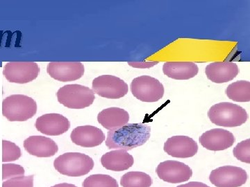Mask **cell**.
I'll use <instances>...</instances> for the list:
<instances>
[{
  "label": "cell",
  "instance_id": "cell-2",
  "mask_svg": "<svg viewBox=\"0 0 250 187\" xmlns=\"http://www.w3.org/2000/svg\"><path fill=\"white\" fill-rule=\"evenodd\" d=\"M208 118L213 124L223 127H238L248 119L244 108L229 102L217 103L208 112Z\"/></svg>",
  "mask_w": 250,
  "mask_h": 187
},
{
  "label": "cell",
  "instance_id": "cell-14",
  "mask_svg": "<svg viewBox=\"0 0 250 187\" xmlns=\"http://www.w3.org/2000/svg\"><path fill=\"white\" fill-rule=\"evenodd\" d=\"M235 140V137L231 132L222 129L210 130L200 137L202 147L213 151L226 150L232 147Z\"/></svg>",
  "mask_w": 250,
  "mask_h": 187
},
{
  "label": "cell",
  "instance_id": "cell-19",
  "mask_svg": "<svg viewBox=\"0 0 250 187\" xmlns=\"http://www.w3.org/2000/svg\"><path fill=\"white\" fill-rule=\"evenodd\" d=\"M99 124L108 131L121 129L128 124L129 114L124 109L120 108H109L100 112L98 115Z\"/></svg>",
  "mask_w": 250,
  "mask_h": 187
},
{
  "label": "cell",
  "instance_id": "cell-28",
  "mask_svg": "<svg viewBox=\"0 0 250 187\" xmlns=\"http://www.w3.org/2000/svg\"><path fill=\"white\" fill-rule=\"evenodd\" d=\"M177 187H210L208 186V185H206V184L200 183V182H190V183L185 184V185H179V186Z\"/></svg>",
  "mask_w": 250,
  "mask_h": 187
},
{
  "label": "cell",
  "instance_id": "cell-12",
  "mask_svg": "<svg viewBox=\"0 0 250 187\" xmlns=\"http://www.w3.org/2000/svg\"><path fill=\"white\" fill-rule=\"evenodd\" d=\"M36 129L42 134L49 136H59L65 133L70 128V122L65 116L50 113L37 118Z\"/></svg>",
  "mask_w": 250,
  "mask_h": 187
},
{
  "label": "cell",
  "instance_id": "cell-16",
  "mask_svg": "<svg viewBox=\"0 0 250 187\" xmlns=\"http://www.w3.org/2000/svg\"><path fill=\"white\" fill-rule=\"evenodd\" d=\"M24 148L31 155L38 157H50L58 152L57 143L44 136H31L24 141Z\"/></svg>",
  "mask_w": 250,
  "mask_h": 187
},
{
  "label": "cell",
  "instance_id": "cell-8",
  "mask_svg": "<svg viewBox=\"0 0 250 187\" xmlns=\"http://www.w3.org/2000/svg\"><path fill=\"white\" fill-rule=\"evenodd\" d=\"M40 67L34 62H9L5 65L3 75L10 83L25 84L35 80Z\"/></svg>",
  "mask_w": 250,
  "mask_h": 187
},
{
  "label": "cell",
  "instance_id": "cell-6",
  "mask_svg": "<svg viewBox=\"0 0 250 187\" xmlns=\"http://www.w3.org/2000/svg\"><path fill=\"white\" fill-rule=\"evenodd\" d=\"M131 91L135 97L143 102H157L164 95V87L159 80L149 76L134 78L131 83Z\"/></svg>",
  "mask_w": 250,
  "mask_h": 187
},
{
  "label": "cell",
  "instance_id": "cell-7",
  "mask_svg": "<svg viewBox=\"0 0 250 187\" xmlns=\"http://www.w3.org/2000/svg\"><path fill=\"white\" fill-rule=\"evenodd\" d=\"M93 91L101 97L118 99L125 96L129 91L128 85L118 77L103 75L93 80Z\"/></svg>",
  "mask_w": 250,
  "mask_h": 187
},
{
  "label": "cell",
  "instance_id": "cell-10",
  "mask_svg": "<svg viewBox=\"0 0 250 187\" xmlns=\"http://www.w3.org/2000/svg\"><path fill=\"white\" fill-rule=\"evenodd\" d=\"M156 173L161 180L166 183L177 184L190 180L192 170L183 162L167 160L158 165Z\"/></svg>",
  "mask_w": 250,
  "mask_h": 187
},
{
  "label": "cell",
  "instance_id": "cell-20",
  "mask_svg": "<svg viewBox=\"0 0 250 187\" xmlns=\"http://www.w3.org/2000/svg\"><path fill=\"white\" fill-rule=\"evenodd\" d=\"M164 75L175 80H188L198 74L199 68L192 62H166L163 67Z\"/></svg>",
  "mask_w": 250,
  "mask_h": 187
},
{
  "label": "cell",
  "instance_id": "cell-26",
  "mask_svg": "<svg viewBox=\"0 0 250 187\" xmlns=\"http://www.w3.org/2000/svg\"><path fill=\"white\" fill-rule=\"evenodd\" d=\"M25 170L22 166L16 164H3L2 180L16 178V177L24 176Z\"/></svg>",
  "mask_w": 250,
  "mask_h": 187
},
{
  "label": "cell",
  "instance_id": "cell-9",
  "mask_svg": "<svg viewBox=\"0 0 250 187\" xmlns=\"http://www.w3.org/2000/svg\"><path fill=\"white\" fill-rule=\"evenodd\" d=\"M248 173L234 166H224L213 170L210 174V183L216 187H240L246 183Z\"/></svg>",
  "mask_w": 250,
  "mask_h": 187
},
{
  "label": "cell",
  "instance_id": "cell-11",
  "mask_svg": "<svg viewBox=\"0 0 250 187\" xmlns=\"http://www.w3.org/2000/svg\"><path fill=\"white\" fill-rule=\"evenodd\" d=\"M84 71V66L80 62H51L47 68L49 76L61 82L80 79Z\"/></svg>",
  "mask_w": 250,
  "mask_h": 187
},
{
  "label": "cell",
  "instance_id": "cell-1",
  "mask_svg": "<svg viewBox=\"0 0 250 187\" xmlns=\"http://www.w3.org/2000/svg\"><path fill=\"white\" fill-rule=\"evenodd\" d=\"M150 135L151 127L147 124H127L108 132L106 146L109 149L128 151L146 144Z\"/></svg>",
  "mask_w": 250,
  "mask_h": 187
},
{
  "label": "cell",
  "instance_id": "cell-29",
  "mask_svg": "<svg viewBox=\"0 0 250 187\" xmlns=\"http://www.w3.org/2000/svg\"><path fill=\"white\" fill-rule=\"evenodd\" d=\"M77 187L75 185H72V184L68 183H62L58 184V185H54L53 187Z\"/></svg>",
  "mask_w": 250,
  "mask_h": 187
},
{
  "label": "cell",
  "instance_id": "cell-25",
  "mask_svg": "<svg viewBox=\"0 0 250 187\" xmlns=\"http://www.w3.org/2000/svg\"><path fill=\"white\" fill-rule=\"evenodd\" d=\"M233 156L237 160L245 163H250V139H248L242 141L241 143L237 144L233 149Z\"/></svg>",
  "mask_w": 250,
  "mask_h": 187
},
{
  "label": "cell",
  "instance_id": "cell-24",
  "mask_svg": "<svg viewBox=\"0 0 250 187\" xmlns=\"http://www.w3.org/2000/svg\"><path fill=\"white\" fill-rule=\"evenodd\" d=\"M21 150L14 142L2 140V162H11L19 160L21 157Z\"/></svg>",
  "mask_w": 250,
  "mask_h": 187
},
{
  "label": "cell",
  "instance_id": "cell-17",
  "mask_svg": "<svg viewBox=\"0 0 250 187\" xmlns=\"http://www.w3.org/2000/svg\"><path fill=\"white\" fill-rule=\"evenodd\" d=\"M206 75L208 80L215 83L231 81L239 73V68L235 62H214L207 65Z\"/></svg>",
  "mask_w": 250,
  "mask_h": 187
},
{
  "label": "cell",
  "instance_id": "cell-15",
  "mask_svg": "<svg viewBox=\"0 0 250 187\" xmlns=\"http://www.w3.org/2000/svg\"><path fill=\"white\" fill-rule=\"evenodd\" d=\"M72 143L83 148H93L101 145L105 140L103 131L93 126H78L72 131Z\"/></svg>",
  "mask_w": 250,
  "mask_h": 187
},
{
  "label": "cell",
  "instance_id": "cell-4",
  "mask_svg": "<svg viewBox=\"0 0 250 187\" xmlns=\"http://www.w3.org/2000/svg\"><path fill=\"white\" fill-rule=\"evenodd\" d=\"M37 104L34 98L14 94L2 101V114L9 121H25L36 114Z\"/></svg>",
  "mask_w": 250,
  "mask_h": 187
},
{
  "label": "cell",
  "instance_id": "cell-18",
  "mask_svg": "<svg viewBox=\"0 0 250 187\" xmlns=\"http://www.w3.org/2000/svg\"><path fill=\"white\" fill-rule=\"evenodd\" d=\"M101 163L106 169L121 172L131 168L134 165V159L126 150H111L103 155Z\"/></svg>",
  "mask_w": 250,
  "mask_h": 187
},
{
  "label": "cell",
  "instance_id": "cell-27",
  "mask_svg": "<svg viewBox=\"0 0 250 187\" xmlns=\"http://www.w3.org/2000/svg\"><path fill=\"white\" fill-rule=\"evenodd\" d=\"M34 175L10 178L2 184V187H34Z\"/></svg>",
  "mask_w": 250,
  "mask_h": 187
},
{
  "label": "cell",
  "instance_id": "cell-5",
  "mask_svg": "<svg viewBox=\"0 0 250 187\" xmlns=\"http://www.w3.org/2000/svg\"><path fill=\"white\" fill-rule=\"evenodd\" d=\"M93 90L82 85H64L57 92V99L61 104L70 109H83L89 107L95 101Z\"/></svg>",
  "mask_w": 250,
  "mask_h": 187
},
{
  "label": "cell",
  "instance_id": "cell-23",
  "mask_svg": "<svg viewBox=\"0 0 250 187\" xmlns=\"http://www.w3.org/2000/svg\"><path fill=\"white\" fill-rule=\"evenodd\" d=\"M83 187H119L116 179L108 175L95 174L85 179Z\"/></svg>",
  "mask_w": 250,
  "mask_h": 187
},
{
  "label": "cell",
  "instance_id": "cell-22",
  "mask_svg": "<svg viewBox=\"0 0 250 187\" xmlns=\"http://www.w3.org/2000/svg\"><path fill=\"white\" fill-rule=\"evenodd\" d=\"M121 185L123 187H150L152 179L150 175L143 172H128L122 176Z\"/></svg>",
  "mask_w": 250,
  "mask_h": 187
},
{
  "label": "cell",
  "instance_id": "cell-3",
  "mask_svg": "<svg viewBox=\"0 0 250 187\" xmlns=\"http://www.w3.org/2000/svg\"><path fill=\"white\" fill-rule=\"evenodd\" d=\"M54 167L62 175L68 177H81L87 175L93 170L94 161L85 154L66 152L55 159Z\"/></svg>",
  "mask_w": 250,
  "mask_h": 187
},
{
  "label": "cell",
  "instance_id": "cell-13",
  "mask_svg": "<svg viewBox=\"0 0 250 187\" xmlns=\"http://www.w3.org/2000/svg\"><path fill=\"white\" fill-rule=\"evenodd\" d=\"M164 151L177 158H189L196 155L198 145L194 139L188 136H173L164 144Z\"/></svg>",
  "mask_w": 250,
  "mask_h": 187
},
{
  "label": "cell",
  "instance_id": "cell-21",
  "mask_svg": "<svg viewBox=\"0 0 250 187\" xmlns=\"http://www.w3.org/2000/svg\"><path fill=\"white\" fill-rule=\"evenodd\" d=\"M229 98L236 102L250 101V83L247 80H238L231 83L226 90Z\"/></svg>",
  "mask_w": 250,
  "mask_h": 187
}]
</instances>
